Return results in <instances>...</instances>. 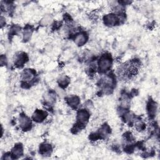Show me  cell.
Returning a JSON list of instances; mask_svg holds the SVG:
<instances>
[{"label": "cell", "mask_w": 160, "mask_h": 160, "mask_svg": "<svg viewBox=\"0 0 160 160\" xmlns=\"http://www.w3.org/2000/svg\"><path fill=\"white\" fill-rule=\"evenodd\" d=\"M23 149L21 144H18L14 146L12 149V154L14 158H18L22 154Z\"/></svg>", "instance_id": "10"}, {"label": "cell", "mask_w": 160, "mask_h": 160, "mask_svg": "<svg viewBox=\"0 0 160 160\" xmlns=\"http://www.w3.org/2000/svg\"><path fill=\"white\" fill-rule=\"evenodd\" d=\"M112 64V59L109 54L102 55L98 61V69L100 72H104L108 71Z\"/></svg>", "instance_id": "1"}, {"label": "cell", "mask_w": 160, "mask_h": 160, "mask_svg": "<svg viewBox=\"0 0 160 160\" xmlns=\"http://www.w3.org/2000/svg\"><path fill=\"white\" fill-rule=\"evenodd\" d=\"M156 109H157V105L156 102L152 101H150L148 105V112L149 116L151 118H153L155 116Z\"/></svg>", "instance_id": "9"}, {"label": "cell", "mask_w": 160, "mask_h": 160, "mask_svg": "<svg viewBox=\"0 0 160 160\" xmlns=\"http://www.w3.org/2000/svg\"><path fill=\"white\" fill-rule=\"evenodd\" d=\"M103 21L105 25L108 26H114L118 24L119 19L114 14H108L105 15Z\"/></svg>", "instance_id": "3"}, {"label": "cell", "mask_w": 160, "mask_h": 160, "mask_svg": "<svg viewBox=\"0 0 160 160\" xmlns=\"http://www.w3.org/2000/svg\"><path fill=\"white\" fill-rule=\"evenodd\" d=\"M32 31L30 29H26L24 30L23 33V39L24 41H28L31 36Z\"/></svg>", "instance_id": "14"}, {"label": "cell", "mask_w": 160, "mask_h": 160, "mask_svg": "<svg viewBox=\"0 0 160 160\" xmlns=\"http://www.w3.org/2000/svg\"><path fill=\"white\" fill-rule=\"evenodd\" d=\"M68 104L72 108H76L79 103V99L77 96H71L67 99Z\"/></svg>", "instance_id": "11"}, {"label": "cell", "mask_w": 160, "mask_h": 160, "mask_svg": "<svg viewBox=\"0 0 160 160\" xmlns=\"http://www.w3.org/2000/svg\"><path fill=\"white\" fill-rule=\"evenodd\" d=\"M69 82V79L67 76H61L58 80V83L59 86L63 88H65L66 86H67Z\"/></svg>", "instance_id": "13"}, {"label": "cell", "mask_w": 160, "mask_h": 160, "mask_svg": "<svg viewBox=\"0 0 160 160\" xmlns=\"http://www.w3.org/2000/svg\"><path fill=\"white\" fill-rule=\"evenodd\" d=\"M35 75V72L32 69H25L22 73V79L25 81H29L33 79Z\"/></svg>", "instance_id": "8"}, {"label": "cell", "mask_w": 160, "mask_h": 160, "mask_svg": "<svg viewBox=\"0 0 160 160\" xmlns=\"http://www.w3.org/2000/svg\"><path fill=\"white\" fill-rule=\"evenodd\" d=\"M19 122V126L22 129L24 130H27L31 128V119L26 115H20Z\"/></svg>", "instance_id": "4"}, {"label": "cell", "mask_w": 160, "mask_h": 160, "mask_svg": "<svg viewBox=\"0 0 160 160\" xmlns=\"http://www.w3.org/2000/svg\"><path fill=\"white\" fill-rule=\"evenodd\" d=\"M52 150V148L50 144H41L39 148V151L42 154H49Z\"/></svg>", "instance_id": "12"}, {"label": "cell", "mask_w": 160, "mask_h": 160, "mask_svg": "<svg viewBox=\"0 0 160 160\" xmlns=\"http://www.w3.org/2000/svg\"><path fill=\"white\" fill-rule=\"evenodd\" d=\"M88 40V36L85 32H81L78 34L74 38V42L78 46L84 45Z\"/></svg>", "instance_id": "6"}, {"label": "cell", "mask_w": 160, "mask_h": 160, "mask_svg": "<svg viewBox=\"0 0 160 160\" xmlns=\"http://www.w3.org/2000/svg\"><path fill=\"white\" fill-rule=\"evenodd\" d=\"M51 21H52L51 17L50 16H46L41 19V24L43 26H46L51 24Z\"/></svg>", "instance_id": "15"}, {"label": "cell", "mask_w": 160, "mask_h": 160, "mask_svg": "<svg viewBox=\"0 0 160 160\" xmlns=\"http://www.w3.org/2000/svg\"><path fill=\"white\" fill-rule=\"evenodd\" d=\"M47 116V113L44 111L43 110H36L35 112L33 113L32 114V119L34 121L36 122H42V121H44V119H46Z\"/></svg>", "instance_id": "5"}, {"label": "cell", "mask_w": 160, "mask_h": 160, "mask_svg": "<svg viewBox=\"0 0 160 160\" xmlns=\"http://www.w3.org/2000/svg\"><path fill=\"white\" fill-rule=\"evenodd\" d=\"M89 114L86 109H81L78 112L77 120L78 125H79L81 128L83 125H85L89 120Z\"/></svg>", "instance_id": "2"}, {"label": "cell", "mask_w": 160, "mask_h": 160, "mask_svg": "<svg viewBox=\"0 0 160 160\" xmlns=\"http://www.w3.org/2000/svg\"><path fill=\"white\" fill-rule=\"evenodd\" d=\"M28 61V56L24 52L19 53L16 56L14 63L16 66H22Z\"/></svg>", "instance_id": "7"}]
</instances>
